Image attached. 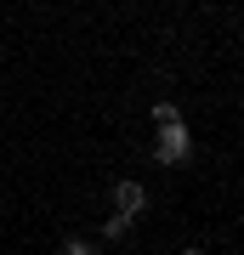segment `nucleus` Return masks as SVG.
Wrapping results in <instances>:
<instances>
[{
    "instance_id": "20e7f679",
    "label": "nucleus",
    "mask_w": 244,
    "mask_h": 255,
    "mask_svg": "<svg viewBox=\"0 0 244 255\" xmlns=\"http://www.w3.org/2000/svg\"><path fill=\"white\" fill-rule=\"evenodd\" d=\"M131 227H136L131 216H108L102 221V238H131Z\"/></svg>"
},
{
    "instance_id": "39448f33",
    "label": "nucleus",
    "mask_w": 244,
    "mask_h": 255,
    "mask_svg": "<svg viewBox=\"0 0 244 255\" xmlns=\"http://www.w3.org/2000/svg\"><path fill=\"white\" fill-rule=\"evenodd\" d=\"M176 119H182L176 102H154V125H176Z\"/></svg>"
},
{
    "instance_id": "423d86ee",
    "label": "nucleus",
    "mask_w": 244,
    "mask_h": 255,
    "mask_svg": "<svg viewBox=\"0 0 244 255\" xmlns=\"http://www.w3.org/2000/svg\"><path fill=\"white\" fill-rule=\"evenodd\" d=\"M182 255H205V250H199V244H188V250H182Z\"/></svg>"
},
{
    "instance_id": "7ed1b4c3",
    "label": "nucleus",
    "mask_w": 244,
    "mask_h": 255,
    "mask_svg": "<svg viewBox=\"0 0 244 255\" xmlns=\"http://www.w3.org/2000/svg\"><path fill=\"white\" fill-rule=\"evenodd\" d=\"M63 255H97V238H85V233H68V238H63Z\"/></svg>"
},
{
    "instance_id": "f257e3e1",
    "label": "nucleus",
    "mask_w": 244,
    "mask_h": 255,
    "mask_svg": "<svg viewBox=\"0 0 244 255\" xmlns=\"http://www.w3.org/2000/svg\"><path fill=\"white\" fill-rule=\"evenodd\" d=\"M193 159V130L182 125H159V136H154V164H165V170H176V164H188Z\"/></svg>"
},
{
    "instance_id": "f03ea898",
    "label": "nucleus",
    "mask_w": 244,
    "mask_h": 255,
    "mask_svg": "<svg viewBox=\"0 0 244 255\" xmlns=\"http://www.w3.org/2000/svg\"><path fill=\"white\" fill-rule=\"evenodd\" d=\"M142 204H148V187L142 182H131V176H119V182H114V216H142Z\"/></svg>"
}]
</instances>
